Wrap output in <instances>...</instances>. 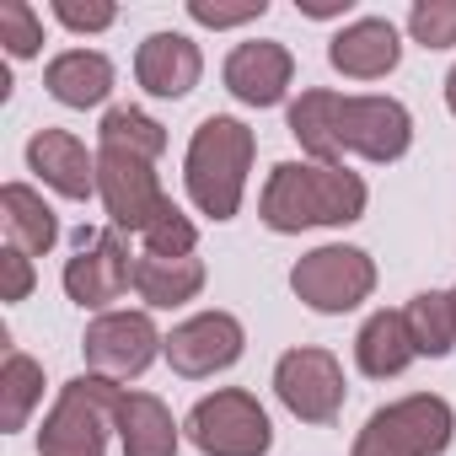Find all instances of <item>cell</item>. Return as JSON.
I'll use <instances>...</instances> for the list:
<instances>
[{
    "label": "cell",
    "mask_w": 456,
    "mask_h": 456,
    "mask_svg": "<svg viewBox=\"0 0 456 456\" xmlns=\"http://www.w3.org/2000/svg\"><path fill=\"white\" fill-rule=\"evenodd\" d=\"M365 215V183L322 161H280L264 188L269 232H306V225H349Z\"/></svg>",
    "instance_id": "obj_1"
},
{
    "label": "cell",
    "mask_w": 456,
    "mask_h": 456,
    "mask_svg": "<svg viewBox=\"0 0 456 456\" xmlns=\"http://www.w3.org/2000/svg\"><path fill=\"white\" fill-rule=\"evenodd\" d=\"M248 167H253V129L237 124V118H204L193 129V145H188V193L204 215L215 220H232L237 204H242V188H248Z\"/></svg>",
    "instance_id": "obj_2"
},
{
    "label": "cell",
    "mask_w": 456,
    "mask_h": 456,
    "mask_svg": "<svg viewBox=\"0 0 456 456\" xmlns=\"http://www.w3.org/2000/svg\"><path fill=\"white\" fill-rule=\"evenodd\" d=\"M118 403L124 392L108 376H76L38 429V456H102L108 429L118 424Z\"/></svg>",
    "instance_id": "obj_3"
},
{
    "label": "cell",
    "mask_w": 456,
    "mask_h": 456,
    "mask_svg": "<svg viewBox=\"0 0 456 456\" xmlns=\"http://www.w3.org/2000/svg\"><path fill=\"white\" fill-rule=\"evenodd\" d=\"M445 445H451V403L413 392L365 419L354 456H440Z\"/></svg>",
    "instance_id": "obj_4"
},
{
    "label": "cell",
    "mask_w": 456,
    "mask_h": 456,
    "mask_svg": "<svg viewBox=\"0 0 456 456\" xmlns=\"http://www.w3.org/2000/svg\"><path fill=\"white\" fill-rule=\"evenodd\" d=\"M188 440L204 456H269L274 445V424L264 413V403L253 392L225 387L215 397H199L188 413Z\"/></svg>",
    "instance_id": "obj_5"
},
{
    "label": "cell",
    "mask_w": 456,
    "mask_h": 456,
    "mask_svg": "<svg viewBox=\"0 0 456 456\" xmlns=\"http://www.w3.org/2000/svg\"><path fill=\"white\" fill-rule=\"evenodd\" d=\"M97 193H102V204H108V215H113L118 232H145V225L161 220L167 204H172L161 193L151 161L134 156V151H118V145H102L97 151Z\"/></svg>",
    "instance_id": "obj_6"
},
{
    "label": "cell",
    "mask_w": 456,
    "mask_h": 456,
    "mask_svg": "<svg viewBox=\"0 0 456 456\" xmlns=\"http://www.w3.org/2000/svg\"><path fill=\"white\" fill-rule=\"evenodd\" d=\"M290 285L312 312H354L376 290V269L360 248H317L290 269Z\"/></svg>",
    "instance_id": "obj_7"
},
{
    "label": "cell",
    "mask_w": 456,
    "mask_h": 456,
    "mask_svg": "<svg viewBox=\"0 0 456 456\" xmlns=\"http://www.w3.org/2000/svg\"><path fill=\"white\" fill-rule=\"evenodd\" d=\"M280 403L306 424H333L344 413V370L328 349H290L274 365Z\"/></svg>",
    "instance_id": "obj_8"
},
{
    "label": "cell",
    "mask_w": 456,
    "mask_h": 456,
    "mask_svg": "<svg viewBox=\"0 0 456 456\" xmlns=\"http://www.w3.org/2000/svg\"><path fill=\"white\" fill-rule=\"evenodd\" d=\"M81 349H86V365L113 381V376H140L156 360V349H167V338L145 312H108L86 328Z\"/></svg>",
    "instance_id": "obj_9"
},
{
    "label": "cell",
    "mask_w": 456,
    "mask_h": 456,
    "mask_svg": "<svg viewBox=\"0 0 456 456\" xmlns=\"http://www.w3.org/2000/svg\"><path fill=\"white\" fill-rule=\"evenodd\" d=\"M242 344H248V333H242V322L232 312H199L183 328H172L161 354H167V365L177 376L199 381V376H215V370H232L242 360Z\"/></svg>",
    "instance_id": "obj_10"
},
{
    "label": "cell",
    "mask_w": 456,
    "mask_h": 456,
    "mask_svg": "<svg viewBox=\"0 0 456 456\" xmlns=\"http://www.w3.org/2000/svg\"><path fill=\"white\" fill-rule=\"evenodd\" d=\"M413 140V118L392 97H344L338 102V151L365 161H397Z\"/></svg>",
    "instance_id": "obj_11"
},
{
    "label": "cell",
    "mask_w": 456,
    "mask_h": 456,
    "mask_svg": "<svg viewBox=\"0 0 456 456\" xmlns=\"http://www.w3.org/2000/svg\"><path fill=\"white\" fill-rule=\"evenodd\" d=\"M134 285V264L113 232H81V253L65 264V290L76 306H108Z\"/></svg>",
    "instance_id": "obj_12"
},
{
    "label": "cell",
    "mask_w": 456,
    "mask_h": 456,
    "mask_svg": "<svg viewBox=\"0 0 456 456\" xmlns=\"http://www.w3.org/2000/svg\"><path fill=\"white\" fill-rule=\"evenodd\" d=\"M296 76V60L285 44H237L225 60V92L248 108H274Z\"/></svg>",
    "instance_id": "obj_13"
},
{
    "label": "cell",
    "mask_w": 456,
    "mask_h": 456,
    "mask_svg": "<svg viewBox=\"0 0 456 456\" xmlns=\"http://www.w3.org/2000/svg\"><path fill=\"white\" fill-rule=\"evenodd\" d=\"M28 167L49 188H60L65 199H92L97 193V161L86 156V145L70 129H38L28 140Z\"/></svg>",
    "instance_id": "obj_14"
},
{
    "label": "cell",
    "mask_w": 456,
    "mask_h": 456,
    "mask_svg": "<svg viewBox=\"0 0 456 456\" xmlns=\"http://www.w3.org/2000/svg\"><path fill=\"white\" fill-rule=\"evenodd\" d=\"M328 60H333V70H344L349 81H376V76L397 70L403 44H397V28H392V22L360 17V22H349V28L328 44Z\"/></svg>",
    "instance_id": "obj_15"
},
{
    "label": "cell",
    "mask_w": 456,
    "mask_h": 456,
    "mask_svg": "<svg viewBox=\"0 0 456 456\" xmlns=\"http://www.w3.org/2000/svg\"><path fill=\"white\" fill-rule=\"evenodd\" d=\"M199 70H204V60H199L193 38H183V33H151L134 60V76L151 97H188L199 86Z\"/></svg>",
    "instance_id": "obj_16"
},
{
    "label": "cell",
    "mask_w": 456,
    "mask_h": 456,
    "mask_svg": "<svg viewBox=\"0 0 456 456\" xmlns=\"http://www.w3.org/2000/svg\"><path fill=\"white\" fill-rule=\"evenodd\" d=\"M44 86H49V97L65 102V108H97V102L113 92V65H108V54H97V49H70V54L49 60Z\"/></svg>",
    "instance_id": "obj_17"
},
{
    "label": "cell",
    "mask_w": 456,
    "mask_h": 456,
    "mask_svg": "<svg viewBox=\"0 0 456 456\" xmlns=\"http://www.w3.org/2000/svg\"><path fill=\"white\" fill-rule=\"evenodd\" d=\"M354 360H360V370H365L370 381L403 376V370L419 360L413 333H408V317H403V312H376V317L360 328V338H354Z\"/></svg>",
    "instance_id": "obj_18"
},
{
    "label": "cell",
    "mask_w": 456,
    "mask_h": 456,
    "mask_svg": "<svg viewBox=\"0 0 456 456\" xmlns=\"http://www.w3.org/2000/svg\"><path fill=\"white\" fill-rule=\"evenodd\" d=\"M118 440H124V456H177V424H172L167 403L151 392H124Z\"/></svg>",
    "instance_id": "obj_19"
},
{
    "label": "cell",
    "mask_w": 456,
    "mask_h": 456,
    "mask_svg": "<svg viewBox=\"0 0 456 456\" xmlns=\"http://www.w3.org/2000/svg\"><path fill=\"white\" fill-rule=\"evenodd\" d=\"M0 209H6V237H12L17 253L38 258V253H49V248L60 242V220H54V209H49L28 183H6V193H0Z\"/></svg>",
    "instance_id": "obj_20"
},
{
    "label": "cell",
    "mask_w": 456,
    "mask_h": 456,
    "mask_svg": "<svg viewBox=\"0 0 456 456\" xmlns=\"http://www.w3.org/2000/svg\"><path fill=\"white\" fill-rule=\"evenodd\" d=\"M338 92H322V86H312V92H301V102H290V134L301 140V151L312 156V161H322V167H338Z\"/></svg>",
    "instance_id": "obj_21"
},
{
    "label": "cell",
    "mask_w": 456,
    "mask_h": 456,
    "mask_svg": "<svg viewBox=\"0 0 456 456\" xmlns=\"http://www.w3.org/2000/svg\"><path fill=\"white\" fill-rule=\"evenodd\" d=\"M199 285H204L199 258H156V253L134 258V290L145 296V306H183L199 296Z\"/></svg>",
    "instance_id": "obj_22"
},
{
    "label": "cell",
    "mask_w": 456,
    "mask_h": 456,
    "mask_svg": "<svg viewBox=\"0 0 456 456\" xmlns=\"http://www.w3.org/2000/svg\"><path fill=\"white\" fill-rule=\"evenodd\" d=\"M403 317H408V333H413V349H419V354L440 360V354L456 349V301H451V296L424 290V296L408 301Z\"/></svg>",
    "instance_id": "obj_23"
},
{
    "label": "cell",
    "mask_w": 456,
    "mask_h": 456,
    "mask_svg": "<svg viewBox=\"0 0 456 456\" xmlns=\"http://www.w3.org/2000/svg\"><path fill=\"white\" fill-rule=\"evenodd\" d=\"M38 392H44V370L28 360V354H6V370H0V424L6 429H22L28 424V413H33V403H38Z\"/></svg>",
    "instance_id": "obj_24"
},
{
    "label": "cell",
    "mask_w": 456,
    "mask_h": 456,
    "mask_svg": "<svg viewBox=\"0 0 456 456\" xmlns=\"http://www.w3.org/2000/svg\"><path fill=\"white\" fill-rule=\"evenodd\" d=\"M102 145H118V151H134V156L156 161L167 151V129L156 118H145L140 108H113L102 118Z\"/></svg>",
    "instance_id": "obj_25"
},
{
    "label": "cell",
    "mask_w": 456,
    "mask_h": 456,
    "mask_svg": "<svg viewBox=\"0 0 456 456\" xmlns=\"http://www.w3.org/2000/svg\"><path fill=\"white\" fill-rule=\"evenodd\" d=\"M140 242H145V253H156V258H193V242H199V232H193L188 220H183V209H177V204H167V215L145 225V232H140Z\"/></svg>",
    "instance_id": "obj_26"
},
{
    "label": "cell",
    "mask_w": 456,
    "mask_h": 456,
    "mask_svg": "<svg viewBox=\"0 0 456 456\" xmlns=\"http://www.w3.org/2000/svg\"><path fill=\"white\" fill-rule=\"evenodd\" d=\"M408 33L424 49H451L456 44V0H419L408 12Z\"/></svg>",
    "instance_id": "obj_27"
},
{
    "label": "cell",
    "mask_w": 456,
    "mask_h": 456,
    "mask_svg": "<svg viewBox=\"0 0 456 456\" xmlns=\"http://www.w3.org/2000/svg\"><path fill=\"white\" fill-rule=\"evenodd\" d=\"M0 44H6L17 60L38 54V44H44V28H38V12L28 6V0H6V6H0Z\"/></svg>",
    "instance_id": "obj_28"
},
{
    "label": "cell",
    "mask_w": 456,
    "mask_h": 456,
    "mask_svg": "<svg viewBox=\"0 0 456 456\" xmlns=\"http://www.w3.org/2000/svg\"><path fill=\"white\" fill-rule=\"evenodd\" d=\"M269 12V0H248V6H215V0H188V17L204 22V28H237V22H253Z\"/></svg>",
    "instance_id": "obj_29"
},
{
    "label": "cell",
    "mask_w": 456,
    "mask_h": 456,
    "mask_svg": "<svg viewBox=\"0 0 456 456\" xmlns=\"http://www.w3.org/2000/svg\"><path fill=\"white\" fill-rule=\"evenodd\" d=\"M54 17L65 22V28H76V33H102V28H113V6H76V0H54Z\"/></svg>",
    "instance_id": "obj_30"
},
{
    "label": "cell",
    "mask_w": 456,
    "mask_h": 456,
    "mask_svg": "<svg viewBox=\"0 0 456 456\" xmlns=\"http://www.w3.org/2000/svg\"><path fill=\"white\" fill-rule=\"evenodd\" d=\"M0 269H6V285H0V301H22V296L33 290V264H28V253L6 248V258H0Z\"/></svg>",
    "instance_id": "obj_31"
},
{
    "label": "cell",
    "mask_w": 456,
    "mask_h": 456,
    "mask_svg": "<svg viewBox=\"0 0 456 456\" xmlns=\"http://www.w3.org/2000/svg\"><path fill=\"white\" fill-rule=\"evenodd\" d=\"M445 102H451V113H456V70L445 76Z\"/></svg>",
    "instance_id": "obj_32"
},
{
    "label": "cell",
    "mask_w": 456,
    "mask_h": 456,
    "mask_svg": "<svg viewBox=\"0 0 456 456\" xmlns=\"http://www.w3.org/2000/svg\"><path fill=\"white\" fill-rule=\"evenodd\" d=\"M451 301H456V290H451Z\"/></svg>",
    "instance_id": "obj_33"
}]
</instances>
